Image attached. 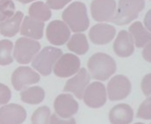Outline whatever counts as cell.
Instances as JSON below:
<instances>
[{
  "instance_id": "1",
  "label": "cell",
  "mask_w": 151,
  "mask_h": 124,
  "mask_svg": "<svg viewBox=\"0 0 151 124\" xmlns=\"http://www.w3.org/2000/svg\"><path fill=\"white\" fill-rule=\"evenodd\" d=\"M62 19L64 23L69 27V29L75 33L84 32L90 26L86 6L84 3L79 1L70 4L63 11Z\"/></svg>"
},
{
  "instance_id": "2",
  "label": "cell",
  "mask_w": 151,
  "mask_h": 124,
  "mask_svg": "<svg viewBox=\"0 0 151 124\" xmlns=\"http://www.w3.org/2000/svg\"><path fill=\"white\" fill-rule=\"evenodd\" d=\"M88 68L93 79L105 81L115 73L116 64L110 55L98 52L90 57L88 62Z\"/></svg>"
},
{
  "instance_id": "3",
  "label": "cell",
  "mask_w": 151,
  "mask_h": 124,
  "mask_svg": "<svg viewBox=\"0 0 151 124\" xmlns=\"http://www.w3.org/2000/svg\"><path fill=\"white\" fill-rule=\"evenodd\" d=\"M144 6V0H119L112 22L119 26L127 25L138 18Z\"/></svg>"
},
{
  "instance_id": "4",
  "label": "cell",
  "mask_w": 151,
  "mask_h": 124,
  "mask_svg": "<svg viewBox=\"0 0 151 124\" xmlns=\"http://www.w3.org/2000/svg\"><path fill=\"white\" fill-rule=\"evenodd\" d=\"M62 54L63 52L60 48L52 46L44 47L42 50H39V52L32 59V67L42 76H48L52 72L55 64Z\"/></svg>"
},
{
  "instance_id": "5",
  "label": "cell",
  "mask_w": 151,
  "mask_h": 124,
  "mask_svg": "<svg viewBox=\"0 0 151 124\" xmlns=\"http://www.w3.org/2000/svg\"><path fill=\"white\" fill-rule=\"evenodd\" d=\"M41 45L38 41L27 37L19 38L14 46V57L17 62L23 65L31 63L35 55L39 52Z\"/></svg>"
},
{
  "instance_id": "6",
  "label": "cell",
  "mask_w": 151,
  "mask_h": 124,
  "mask_svg": "<svg viewBox=\"0 0 151 124\" xmlns=\"http://www.w3.org/2000/svg\"><path fill=\"white\" fill-rule=\"evenodd\" d=\"M80 69V59L75 54H62L56 62L52 72L60 78H67L75 75Z\"/></svg>"
},
{
  "instance_id": "7",
  "label": "cell",
  "mask_w": 151,
  "mask_h": 124,
  "mask_svg": "<svg viewBox=\"0 0 151 124\" xmlns=\"http://www.w3.org/2000/svg\"><path fill=\"white\" fill-rule=\"evenodd\" d=\"M39 81L40 75L30 67H19L12 75V84L16 90H23Z\"/></svg>"
},
{
  "instance_id": "8",
  "label": "cell",
  "mask_w": 151,
  "mask_h": 124,
  "mask_svg": "<svg viewBox=\"0 0 151 124\" xmlns=\"http://www.w3.org/2000/svg\"><path fill=\"white\" fill-rule=\"evenodd\" d=\"M91 11L93 20L97 22H109L115 16V0H93L91 5Z\"/></svg>"
},
{
  "instance_id": "9",
  "label": "cell",
  "mask_w": 151,
  "mask_h": 124,
  "mask_svg": "<svg viewBox=\"0 0 151 124\" xmlns=\"http://www.w3.org/2000/svg\"><path fill=\"white\" fill-rule=\"evenodd\" d=\"M131 89V81L123 75H116L108 82V97L111 100H123L129 95Z\"/></svg>"
},
{
  "instance_id": "10",
  "label": "cell",
  "mask_w": 151,
  "mask_h": 124,
  "mask_svg": "<svg viewBox=\"0 0 151 124\" xmlns=\"http://www.w3.org/2000/svg\"><path fill=\"white\" fill-rule=\"evenodd\" d=\"M83 100L90 108L98 109L105 105L107 100L106 88L101 82H93L86 88L83 93Z\"/></svg>"
},
{
  "instance_id": "11",
  "label": "cell",
  "mask_w": 151,
  "mask_h": 124,
  "mask_svg": "<svg viewBox=\"0 0 151 124\" xmlns=\"http://www.w3.org/2000/svg\"><path fill=\"white\" fill-rule=\"evenodd\" d=\"M70 31L67 25L62 21H52L46 27V38L52 45L60 46L65 44L70 38Z\"/></svg>"
},
{
  "instance_id": "12",
  "label": "cell",
  "mask_w": 151,
  "mask_h": 124,
  "mask_svg": "<svg viewBox=\"0 0 151 124\" xmlns=\"http://www.w3.org/2000/svg\"><path fill=\"white\" fill-rule=\"evenodd\" d=\"M91 81V75L88 73L84 68L79 69V71L75 74V76L67 81L64 87V91L72 92L77 99L81 100L83 97V93Z\"/></svg>"
},
{
  "instance_id": "13",
  "label": "cell",
  "mask_w": 151,
  "mask_h": 124,
  "mask_svg": "<svg viewBox=\"0 0 151 124\" xmlns=\"http://www.w3.org/2000/svg\"><path fill=\"white\" fill-rule=\"evenodd\" d=\"M26 117L25 108L18 104L4 105L0 108V124H22Z\"/></svg>"
},
{
  "instance_id": "14",
  "label": "cell",
  "mask_w": 151,
  "mask_h": 124,
  "mask_svg": "<svg viewBox=\"0 0 151 124\" xmlns=\"http://www.w3.org/2000/svg\"><path fill=\"white\" fill-rule=\"evenodd\" d=\"M54 108L56 114L61 118H72L78 111V102L71 95L63 93L56 97Z\"/></svg>"
},
{
  "instance_id": "15",
  "label": "cell",
  "mask_w": 151,
  "mask_h": 124,
  "mask_svg": "<svg viewBox=\"0 0 151 124\" xmlns=\"http://www.w3.org/2000/svg\"><path fill=\"white\" fill-rule=\"evenodd\" d=\"M116 34L114 27L107 24H98L91 27L90 30V39L93 44L104 45L111 41Z\"/></svg>"
},
{
  "instance_id": "16",
  "label": "cell",
  "mask_w": 151,
  "mask_h": 124,
  "mask_svg": "<svg viewBox=\"0 0 151 124\" xmlns=\"http://www.w3.org/2000/svg\"><path fill=\"white\" fill-rule=\"evenodd\" d=\"M44 22L36 21L30 16H25L22 21L20 28V33L24 37L30 38V39L38 40L41 39L43 36Z\"/></svg>"
},
{
  "instance_id": "17",
  "label": "cell",
  "mask_w": 151,
  "mask_h": 124,
  "mask_svg": "<svg viewBox=\"0 0 151 124\" xmlns=\"http://www.w3.org/2000/svg\"><path fill=\"white\" fill-rule=\"evenodd\" d=\"M114 52L120 57H127L134 52V40L131 34L125 30L118 33L117 38L113 44Z\"/></svg>"
},
{
  "instance_id": "18",
  "label": "cell",
  "mask_w": 151,
  "mask_h": 124,
  "mask_svg": "<svg viewBox=\"0 0 151 124\" xmlns=\"http://www.w3.org/2000/svg\"><path fill=\"white\" fill-rule=\"evenodd\" d=\"M133 109L127 104H119L110 110L109 120L111 124H129L133 121Z\"/></svg>"
},
{
  "instance_id": "19",
  "label": "cell",
  "mask_w": 151,
  "mask_h": 124,
  "mask_svg": "<svg viewBox=\"0 0 151 124\" xmlns=\"http://www.w3.org/2000/svg\"><path fill=\"white\" fill-rule=\"evenodd\" d=\"M24 19L22 11H17L7 20L0 22V34L5 37H14L20 32L21 24Z\"/></svg>"
},
{
  "instance_id": "20",
  "label": "cell",
  "mask_w": 151,
  "mask_h": 124,
  "mask_svg": "<svg viewBox=\"0 0 151 124\" xmlns=\"http://www.w3.org/2000/svg\"><path fill=\"white\" fill-rule=\"evenodd\" d=\"M129 34L137 47H143L151 41V33L144 28L142 23L135 22L129 26Z\"/></svg>"
},
{
  "instance_id": "21",
  "label": "cell",
  "mask_w": 151,
  "mask_h": 124,
  "mask_svg": "<svg viewBox=\"0 0 151 124\" xmlns=\"http://www.w3.org/2000/svg\"><path fill=\"white\" fill-rule=\"evenodd\" d=\"M45 97V91L40 86H32L25 88L21 92V100L29 105L40 104Z\"/></svg>"
},
{
  "instance_id": "22",
  "label": "cell",
  "mask_w": 151,
  "mask_h": 124,
  "mask_svg": "<svg viewBox=\"0 0 151 124\" xmlns=\"http://www.w3.org/2000/svg\"><path fill=\"white\" fill-rule=\"evenodd\" d=\"M68 49L76 54H84L88 50V38L84 34L76 33L72 37L69 38L67 43Z\"/></svg>"
},
{
  "instance_id": "23",
  "label": "cell",
  "mask_w": 151,
  "mask_h": 124,
  "mask_svg": "<svg viewBox=\"0 0 151 124\" xmlns=\"http://www.w3.org/2000/svg\"><path fill=\"white\" fill-rule=\"evenodd\" d=\"M29 16L36 21L46 22L52 18V11L44 2L37 1L29 7Z\"/></svg>"
},
{
  "instance_id": "24",
  "label": "cell",
  "mask_w": 151,
  "mask_h": 124,
  "mask_svg": "<svg viewBox=\"0 0 151 124\" xmlns=\"http://www.w3.org/2000/svg\"><path fill=\"white\" fill-rule=\"evenodd\" d=\"M14 44L10 40L3 39L0 41V66H7L14 62L12 57Z\"/></svg>"
},
{
  "instance_id": "25",
  "label": "cell",
  "mask_w": 151,
  "mask_h": 124,
  "mask_svg": "<svg viewBox=\"0 0 151 124\" xmlns=\"http://www.w3.org/2000/svg\"><path fill=\"white\" fill-rule=\"evenodd\" d=\"M50 110L48 107L43 106L36 109L31 117V124H50Z\"/></svg>"
},
{
  "instance_id": "26",
  "label": "cell",
  "mask_w": 151,
  "mask_h": 124,
  "mask_svg": "<svg viewBox=\"0 0 151 124\" xmlns=\"http://www.w3.org/2000/svg\"><path fill=\"white\" fill-rule=\"evenodd\" d=\"M16 12V6L12 0L0 2V22L7 20Z\"/></svg>"
},
{
  "instance_id": "27",
  "label": "cell",
  "mask_w": 151,
  "mask_h": 124,
  "mask_svg": "<svg viewBox=\"0 0 151 124\" xmlns=\"http://www.w3.org/2000/svg\"><path fill=\"white\" fill-rule=\"evenodd\" d=\"M137 116L138 118L146 119V120L151 119V97L146 99L141 104V106L139 107V110H138Z\"/></svg>"
},
{
  "instance_id": "28",
  "label": "cell",
  "mask_w": 151,
  "mask_h": 124,
  "mask_svg": "<svg viewBox=\"0 0 151 124\" xmlns=\"http://www.w3.org/2000/svg\"><path fill=\"white\" fill-rule=\"evenodd\" d=\"M10 99H12V91L9 87L0 83V106L7 104Z\"/></svg>"
},
{
  "instance_id": "29",
  "label": "cell",
  "mask_w": 151,
  "mask_h": 124,
  "mask_svg": "<svg viewBox=\"0 0 151 124\" xmlns=\"http://www.w3.org/2000/svg\"><path fill=\"white\" fill-rule=\"evenodd\" d=\"M141 88L144 95L151 97V74H147L143 78L141 83Z\"/></svg>"
},
{
  "instance_id": "30",
  "label": "cell",
  "mask_w": 151,
  "mask_h": 124,
  "mask_svg": "<svg viewBox=\"0 0 151 124\" xmlns=\"http://www.w3.org/2000/svg\"><path fill=\"white\" fill-rule=\"evenodd\" d=\"M50 124H76V122L74 118L64 119L59 117L57 114H54V115H50Z\"/></svg>"
},
{
  "instance_id": "31",
  "label": "cell",
  "mask_w": 151,
  "mask_h": 124,
  "mask_svg": "<svg viewBox=\"0 0 151 124\" xmlns=\"http://www.w3.org/2000/svg\"><path fill=\"white\" fill-rule=\"evenodd\" d=\"M71 0H46V5L52 9H61L65 7Z\"/></svg>"
},
{
  "instance_id": "32",
  "label": "cell",
  "mask_w": 151,
  "mask_h": 124,
  "mask_svg": "<svg viewBox=\"0 0 151 124\" xmlns=\"http://www.w3.org/2000/svg\"><path fill=\"white\" fill-rule=\"evenodd\" d=\"M142 55H143V59L145 61L151 63V41L146 44L145 48L142 51Z\"/></svg>"
},
{
  "instance_id": "33",
  "label": "cell",
  "mask_w": 151,
  "mask_h": 124,
  "mask_svg": "<svg viewBox=\"0 0 151 124\" xmlns=\"http://www.w3.org/2000/svg\"><path fill=\"white\" fill-rule=\"evenodd\" d=\"M144 23H145V27L147 28V30L151 32V9L146 14L145 18H144Z\"/></svg>"
},
{
  "instance_id": "34",
  "label": "cell",
  "mask_w": 151,
  "mask_h": 124,
  "mask_svg": "<svg viewBox=\"0 0 151 124\" xmlns=\"http://www.w3.org/2000/svg\"><path fill=\"white\" fill-rule=\"evenodd\" d=\"M18 1L21 2V3H23V4H26V3H30V2L35 1V0H18Z\"/></svg>"
},
{
  "instance_id": "35",
  "label": "cell",
  "mask_w": 151,
  "mask_h": 124,
  "mask_svg": "<svg viewBox=\"0 0 151 124\" xmlns=\"http://www.w3.org/2000/svg\"><path fill=\"white\" fill-rule=\"evenodd\" d=\"M3 1H7V0H0V2H3Z\"/></svg>"
},
{
  "instance_id": "36",
  "label": "cell",
  "mask_w": 151,
  "mask_h": 124,
  "mask_svg": "<svg viewBox=\"0 0 151 124\" xmlns=\"http://www.w3.org/2000/svg\"><path fill=\"white\" fill-rule=\"evenodd\" d=\"M135 124H144V123H141V122H139V123H135Z\"/></svg>"
}]
</instances>
